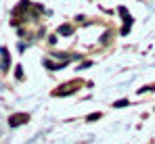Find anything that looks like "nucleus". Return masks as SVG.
I'll return each instance as SVG.
<instances>
[{
	"label": "nucleus",
	"instance_id": "obj_1",
	"mask_svg": "<svg viewBox=\"0 0 155 144\" xmlns=\"http://www.w3.org/2000/svg\"><path fill=\"white\" fill-rule=\"evenodd\" d=\"M27 121H29V115H27V113H15V115H11L8 125H11V127H17V125H23Z\"/></svg>",
	"mask_w": 155,
	"mask_h": 144
},
{
	"label": "nucleus",
	"instance_id": "obj_2",
	"mask_svg": "<svg viewBox=\"0 0 155 144\" xmlns=\"http://www.w3.org/2000/svg\"><path fill=\"white\" fill-rule=\"evenodd\" d=\"M8 65H11V56H8V50L6 48H0V71H8Z\"/></svg>",
	"mask_w": 155,
	"mask_h": 144
},
{
	"label": "nucleus",
	"instance_id": "obj_3",
	"mask_svg": "<svg viewBox=\"0 0 155 144\" xmlns=\"http://www.w3.org/2000/svg\"><path fill=\"white\" fill-rule=\"evenodd\" d=\"M78 88H80L78 84H71V86L67 84V88H59V90H54L52 94H54V96H67V94H74V92H78Z\"/></svg>",
	"mask_w": 155,
	"mask_h": 144
},
{
	"label": "nucleus",
	"instance_id": "obj_4",
	"mask_svg": "<svg viewBox=\"0 0 155 144\" xmlns=\"http://www.w3.org/2000/svg\"><path fill=\"white\" fill-rule=\"evenodd\" d=\"M59 34H61V36H71V34H74V27H71V25H61V27H59Z\"/></svg>",
	"mask_w": 155,
	"mask_h": 144
},
{
	"label": "nucleus",
	"instance_id": "obj_5",
	"mask_svg": "<svg viewBox=\"0 0 155 144\" xmlns=\"http://www.w3.org/2000/svg\"><path fill=\"white\" fill-rule=\"evenodd\" d=\"M99 117H101V113H90V115L86 117V121H97Z\"/></svg>",
	"mask_w": 155,
	"mask_h": 144
},
{
	"label": "nucleus",
	"instance_id": "obj_6",
	"mask_svg": "<svg viewBox=\"0 0 155 144\" xmlns=\"http://www.w3.org/2000/svg\"><path fill=\"white\" fill-rule=\"evenodd\" d=\"M113 107H115V109H120V107H128V100H117V102H113Z\"/></svg>",
	"mask_w": 155,
	"mask_h": 144
},
{
	"label": "nucleus",
	"instance_id": "obj_7",
	"mask_svg": "<svg viewBox=\"0 0 155 144\" xmlns=\"http://www.w3.org/2000/svg\"><path fill=\"white\" fill-rule=\"evenodd\" d=\"M149 90H153V86H145V88H140V90H138V94H143V92H149Z\"/></svg>",
	"mask_w": 155,
	"mask_h": 144
},
{
	"label": "nucleus",
	"instance_id": "obj_8",
	"mask_svg": "<svg viewBox=\"0 0 155 144\" xmlns=\"http://www.w3.org/2000/svg\"><path fill=\"white\" fill-rule=\"evenodd\" d=\"M15 75H17V79H21V77H23V71H21V67H17V71H15Z\"/></svg>",
	"mask_w": 155,
	"mask_h": 144
}]
</instances>
